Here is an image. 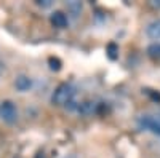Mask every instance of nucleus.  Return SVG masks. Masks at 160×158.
<instances>
[{"instance_id":"obj_11","label":"nucleus","mask_w":160,"mask_h":158,"mask_svg":"<svg viewBox=\"0 0 160 158\" xmlns=\"http://www.w3.org/2000/svg\"><path fill=\"white\" fill-rule=\"evenodd\" d=\"M68 8L69 10H72L74 13H75V16L80 13V10H82V3H78V2H69L68 3Z\"/></svg>"},{"instance_id":"obj_13","label":"nucleus","mask_w":160,"mask_h":158,"mask_svg":"<svg viewBox=\"0 0 160 158\" xmlns=\"http://www.w3.org/2000/svg\"><path fill=\"white\" fill-rule=\"evenodd\" d=\"M3 70H5V65H3L2 62H0V77L3 75Z\"/></svg>"},{"instance_id":"obj_2","label":"nucleus","mask_w":160,"mask_h":158,"mask_svg":"<svg viewBox=\"0 0 160 158\" xmlns=\"http://www.w3.org/2000/svg\"><path fill=\"white\" fill-rule=\"evenodd\" d=\"M0 118L7 123H15L18 118V109L11 101H3L0 104Z\"/></svg>"},{"instance_id":"obj_9","label":"nucleus","mask_w":160,"mask_h":158,"mask_svg":"<svg viewBox=\"0 0 160 158\" xmlns=\"http://www.w3.org/2000/svg\"><path fill=\"white\" fill-rule=\"evenodd\" d=\"M106 53H108V56L111 61H115L118 58V46L115 43H109L108 48H106Z\"/></svg>"},{"instance_id":"obj_3","label":"nucleus","mask_w":160,"mask_h":158,"mask_svg":"<svg viewBox=\"0 0 160 158\" xmlns=\"http://www.w3.org/2000/svg\"><path fill=\"white\" fill-rule=\"evenodd\" d=\"M138 125H139L141 129L151 131L152 134L160 136V120L158 118H154L151 115H141L138 118Z\"/></svg>"},{"instance_id":"obj_6","label":"nucleus","mask_w":160,"mask_h":158,"mask_svg":"<svg viewBox=\"0 0 160 158\" xmlns=\"http://www.w3.org/2000/svg\"><path fill=\"white\" fill-rule=\"evenodd\" d=\"M15 86L18 91L24 93V91H29L31 86H32V80L28 77V75H18L16 80H15Z\"/></svg>"},{"instance_id":"obj_5","label":"nucleus","mask_w":160,"mask_h":158,"mask_svg":"<svg viewBox=\"0 0 160 158\" xmlns=\"http://www.w3.org/2000/svg\"><path fill=\"white\" fill-rule=\"evenodd\" d=\"M146 34L152 40H160V19H154L152 22H149L146 27Z\"/></svg>"},{"instance_id":"obj_10","label":"nucleus","mask_w":160,"mask_h":158,"mask_svg":"<svg viewBox=\"0 0 160 158\" xmlns=\"http://www.w3.org/2000/svg\"><path fill=\"white\" fill-rule=\"evenodd\" d=\"M48 64H50V69H51L53 72H58V70H61V67H62L61 59H59V58H55V56H50V58H48Z\"/></svg>"},{"instance_id":"obj_8","label":"nucleus","mask_w":160,"mask_h":158,"mask_svg":"<svg viewBox=\"0 0 160 158\" xmlns=\"http://www.w3.org/2000/svg\"><path fill=\"white\" fill-rule=\"evenodd\" d=\"M148 55H149L151 59L160 61V43H158V42H157V43H152V45L148 48Z\"/></svg>"},{"instance_id":"obj_4","label":"nucleus","mask_w":160,"mask_h":158,"mask_svg":"<svg viewBox=\"0 0 160 158\" xmlns=\"http://www.w3.org/2000/svg\"><path fill=\"white\" fill-rule=\"evenodd\" d=\"M50 21H51V24L55 26V27H58V29H64L66 26H68V16H66L62 11H55V13H51Z\"/></svg>"},{"instance_id":"obj_7","label":"nucleus","mask_w":160,"mask_h":158,"mask_svg":"<svg viewBox=\"0 0 160 158\" xmlns=\"http://www.w3.org/2000/svg\"><path fill=\"white\" fill-rule=\"evenodd\" d=\"M96 107H98L96 102H93V101H85V102H80V104H78L77 112L82 113V115H91L93 112H96Z\"/></svg>"},{"instance_id":"obj_1","label":"nucleus","mask_w":160,"mask_h":158,"mask_svg":"<svg viewBox=\"0 0 160 158\" xmlns=\"http://www.w3.org/2000/svg\"><path fill=\"white\" fill-rule=\"evenodd\" d=\"M75 98V89L71 83H61L51 96V102L55 105H66Z\"/></svg>"},{"instance_id":"obj_12","label":"nucleus","mask_w":160,"mask_h":158,"mask_svg":"<svg viewBox=\"0 0 160 158\" xmlns=\"http://www.w3.org/2000/svg\"><path fill=\"white\" fill-rule=\"evenodd\" d=\"M37 5H38V7L47 8V7H50V5H51V0H43V2H37Z\"/></svg>"}]
</instances>
